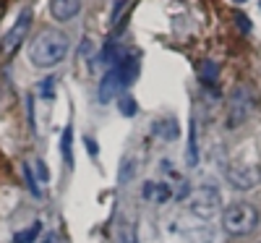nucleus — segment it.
Here are the masks:
<instances>
[{
    "mask_svg": "<svg viewBox=\"0 0 261 243\" xmlns=\"http://www.w3.org/2000/svg\"><path fill=\"white\" fill-rule=\"evenodd\" d=\"M188 207L199 220H212V217H217L222 212V196L214 186H201V188H196L191 193Z\"/></svg>",
    "mask_w": 261,
    "mask_h": 243,
    "instance_id": "3",
    "label": "nucleus"
},
{
    "mask_svg": "<svg viewBox=\"0 0 261 243\" xmlns=\"http://www.w3.org/2000/svg\"><path fill=\"white\" fill-rule=\"evenodd\" d=\"M45 243H50V240H45Z\"/></svg>",
    "mask_w": 261,
    "mask_h": 243,
    "instance_id": "24",
    "label": "nucleus"
},
{
    "mask_svg": "<svg viewBox=\"0 0 261 243\" xmlns=\"http://www.w3.org/2000/svg\"><path fill=\"white\" fill-rule=\"evenodd\" d=\"M235 3H246V0H235Z\"/></svg>",
    "mask_w": 261,
    "mask_h": 243,
    "instance_id": "23",
    "label": "nucleus"
},
{
    "mask_svg": "<svg viewBox=\"0 0 261 243\" xmlns=\"http://www.w3.org/2000/svg\"><path fill=\"white\" fill-rule=\"evenodd\" d=\"M217 76H220V65H217L214 60H204V63H201V71H199V79H201L204 84H214Z\"/></svg>",
    "mask_w": 261,
    "mask_h": 243,
    "instance_id": "12",
    "label": "nucleus"
},
{
    "mask_svg": "<svg viewBox=\"0 0 261 243\" xmlns=\"http://www.w3.org/2000/svg\"><path fill=\"white\" fill-rule=\"evenodd\" d=\"M29 29H32V11L24 8V11L18 13L16 24L8 29V34L3 37V42H0V50H3V55H13L16 47H18L21 42H24V37L29 34Z\"/></svg>",
    "mask_w": 261,
    "mask_h": 243,
    "instance_id": "5",
    "label": "nucleus"
},
{
    "mask_svg": "<svg viewBox=\"0 0 261 243\" xmlns=\"http://www.w3.org/2000/svg\"><path fill=\"white\" fill-rule=\"evenodd\" d=\"M53 84H55V79H45V81H42V86H39V94L50 100V97L55 94V92H53Z\"/></svg>",
    "mask_w": 261,
    "mask_h": 243,
    "instance_id": "19",
    "label": "nucleus"
},
{
    "mask_svg": "<svg viewBox=\"0 0 261 243\" xmlns=\"http://www.w3.org/2000/svg\"><path fill=\"white\" fill-rule=\"evenodd\" d=\"M258 225V209L248 202H235L222 212V228L230 235H248Z\"/></svg>",
    "mask_w": 261,
    "mask_h": 243,
    "instance_id": "2",
    "label": "nucleus"
},
{
    "mask_svg": "<svg viewBox=\"0 0 261 243\" xmlns=\"http://www.w3.org/2000/svg\"><path fill=\"white\" fill-rule=\"evenodd\" d=\"M128 3H130V0H115V11H113V16H110V24H113V27L118 24V16L128 8Z\"/></svg>",
    "mask_w": 261,
    "mask_h": 243,
    "instance_id": "17",
    "label": "nucleus"
},
{
    "mask_svg": "<svg viewBox=\"0 0 261 243\" xmlns=\"http://www.w3.org/2000/svg\"><path fill=\"white\" fill-rule=\"evenodd\" d=\"M120 76H118V71L113 68V71H107L105 74V79L99 81V92H97V97H99V102L102 105H107V102H113L115 97H120Z\"/></svg>",
    "mask_w": 261,
    "mask_h": 243,
    "instance_id": "7",
    "label": "nucleus"
},
{
    "mask_svg": "<svg viewBox=\"0 0 261 243\" xmlns=\"http://www.w3.org/2000/svg\"><path fill=\"white\" fill-rule=\"evenodd\" d=\"M118 107H120V115H125V118H134V115H136V100L130 97L128 92H120Z\"/></svg>",
    "mask_w": 261,
    "mask_h": 243,
    "instance_id": "13",
    "label": "nucleus"
},
{
    "mask_svg": "<svg viewBox=\"0 0 261 243\" xmlns=\"http://www.w3.org/2000/svg\"><path fill=\"white\" fill-rule=\"evenodd\" d=\"M118 76H120V86L125 89V86H130L136 79H139V71H141V65H139V58L136 55H125L120 63H118Z\"/></svg>",
    "mask_w": 261,
    "mask_h": 243,
    "instance_id": "8",
    "label": "nucleus"
},
{
    "mask_svg": "<svg viewBox=\"0 0 261 243\" xmlns=\"http://www.w3.org/2000/svg\"><path fill=\"white\" fill-rule=\"evenodd\" d=\"M227 181L241 188V191H248L253 186H258L261 181V165H253V162H235L227 167Z\"/></svg>",
    "mask_w": 261,
    "mask_h": 243,
    "instance_id": "4",
    "label": "nucleus"
},
{
    "mask_svg": "<svg viewBox=\"0 0 261 243\" xmlns=\"http://www.w3.org/2000/svg\"><path fill=\"white\" fill-rule=\"evenodd\" d=\"M39 230H42V225H39V223H34V225H29L27 230L16 233V235H13V243H32V240L39 235Z\"/></svg>",
    "mask_w": 261,
    "mask_h": 243,
    "instance_id": "15",
    "label": "nucleus"
},
{
    "mask_svg": "<svg viewBox=\"0 0 261 243\" xmlns=\"http://www.w3.org/2000/svg\"><path fill=\"white\" fill-rule=\"evenodd\" d=\"M154 199H157V202H167V199L172 196V188L167 186V183H154Z\"/></svg>",
    "mask_w": 261,
    "mask_h": 243,
    "instance_id": "16",
    "label": "nucleus"
},
{
    "mask_svg": "<svg viewBox=\"0 0 261 243\" xmlns=\"http://www.w3.org/2000/svg\"><path fill=\"white\" fill-rule=\"evenodd\" d=\"M71 149H73V134H71V128H65V131H63V136H60V152H63V160L68 162V165L73 162Z\"/></svg>",
    "mask_w": 261,
    "mask_h": 243,
    "instance_id": "14",
    "label": "nucleus"
},
{
    "mask_svg": "<svg viewBox=\"0 0 261 243\" xmlns=\"http://www.w3.org/2000/svg\"><path fill=\"white\" fill-rule=\"evenodd\" d=\"M81 11V0H53L50 3V13L58 21H71L73 16H79Z\"/></svg>",
    "mask_w": 261,
    "mask_h": 243,
    "instance_id": "9",
    "label": "nucleus"
},
{
    "mask_svg": "<svg viewBox=\"0 0 261 243\" xmlns=\"http://www.w3.org/2000/svg\"><path fill=\"white\" fill-rule=\"evenodd\" d=\"M24 173H27V181H29V186H32L34 196H42V193H39V188H37V183H34V175H32V167H29V165H24Z\"/></svg>",
    "mask_w": 261,
    "mask_h": 243,
    "instance_id": "20",
    "label": "nucleus"
},
{
    "mask_svg": "<svg viewBox=\"0 0 261 243\" xmlns=\"http://www.w3.org/2000/svg\"><path fill=\"white\" fill-rule=\"evenodd\" d=\"M251 110H253V100H251V92H248V86H238V89L232 92L230 97V115H227V126L235 128V126H241L248 120L251 115Z\"/></svg>",
    "mask_w": 261,
    "mask_h": 243,
    "instance_id": "6",
    "label": "nucleus"
},
{
    "mask_svg": "<svg viewBox=\"0 0 261 243\" xmlns=\"http://www.w3.org/2000/svg\"><path fill=\"white\" fill-rule=\"evenodd\" d=\"M235 21H238V29H241L243 34H248V32H251V21H248V16L235 13Z\"/></svg>",
    "mask_w": 261,
    "mask_h": 243,
    "instance_id": "18",
    "label": "nucleus"
},
{
    "mask_svg": "<svg viewBox=\"0 0 261 243\" xmlns=\"http://www.w3.org/2000/svg\"><path fill=\"white\" fill-rule=\"evenodd\" d=\"M186 162L193 167L199 165V131H196V120L188 123V149H186Z\"/></svg>",
    "mask_w": 261,
    "mask_h": 243,
    "instance_id": "11",
    "label": "nucleus"
},
{
    "mask_svg": "<svg viewBox=\"0 0 261 243\" xmlns=\"http://www.w3.org/2000/svg\"><path fill=\"white\" fill-rule=\"evenodd\" d=\"M86 147H89V154H92V157H97V144H94L92 139H86Z\"/></svg>",
    "mask_w": 261,
    "mask_h": 243,
    "instance_id": "22",
    "label": "nucleus"
},
{
    "mask_svg": "<svg viewBox=\"0 0 261 243\" xmlns=\"http://www.w3.org/2000/svg\"><path fill=\"white\" fill-rule=\"evenodd\" d=\"M34 167H37V173H39V178H42V181H47V178H50V173H47V165L42 162V160H37V162H34Z\"/></svg>",
    "mask_w": 261,
    "mask_h": 243,
    "instance_id": "21",
    "label": "nucleus"
},
{
    "mask_svg": "<svg viewBox=\"0 0 261 243\" xmlns=\"http://www.w3.org/2000/svg\"><path fill=\"white\" fill-rule=\"evenodd\" d=\"M154 134L165 141H175L180 136V126L175 118H162V120H154Z\"/></svg>",
    "mask_w": 261,
    "mask_h": 243,
    "instance_id": "10",
    "label": "nucleus"
},
{
    "mask_svg": "<svg viewBox=\"0 0 261 243\" xmlns=\"http://www.w3.org/2000/svg\"><path fill=\"white\" fill-rule=\"evenodd\" d=\"M71 50V42L60 29H42L29 45V60L39 68L60 63Z\"/></svg>",
    "mask_w": 261,
    "mask_h": 243,
    "instance_id": "1",
    "label": "nucleus"
}]
</instances>
